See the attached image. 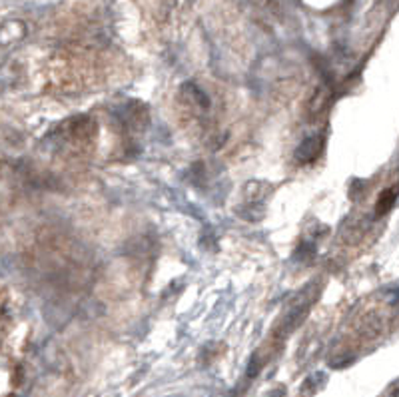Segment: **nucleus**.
Returning <instances> with one entry per match:
<instances>
[{
  "mask_svg": "<svg viewBox=\"0 0 399 397\" xmlns=\"http://www.w3.org/2000/svg\"><path fill=\"white\" fill-rule=\"evenodd\" d=\"M318 295H320V290H315V283H310L306 290H304V294H299L290 304V308L288 311L281 316L280 320H278V324L274 327V334H276V338L278 339H285L292 332H296L299 325L304 324V320H306V316L310 313V309L313 308V302L318 299Z\"/></svg>",
  "mask_w": 399,
  "mask_h": 397,
  "instance_id": "obj_1",
  "label": "nucleus"
},
{
  "mask_svg": "<svg viewBox=\"0 0 399 397\" xmlns=\"http://www.w3.org/2000/svg\"><path fill=\"white\" fill-rule=\"evenodd\" d=\"M64 144L82 148L96 138V122L90 116H75L60 126Z\"/></svg>",
  "mask_w": 399,
  "mask_h": 397,
  "instance_id": "obj_2",
  "label": "nucleus"
},
{
  "mask_svg": "<svg viewBox=\"0 0 399 397\" xmlns=\"http://www.w3.org/2000/svg\"><path fill=\"white\" fill-rule=\"evenodd\" d=\"M116 116L120 120V126L126 128V132H144L150 120L146 106L140 102H128L116 112Z\"/></svg>",
  "mask_w": 399,
  "mask_h": 397,
  "instance_id": "obj_3",
  "label": "nucleus"
},
{
  "mask_svg": "<svg viewBox=\"0 0 399 397\" xmlns=\"http://www.w3.org/2000/svg\"><path fill=\"white\" fill-rule=\"evenodd\" d=\"M180 102L184 104L186 110L192 112V114H206L208 110H210V106H212L206 92L200 88L198 84H194V82L182 84V88H180Z\"/></svg>",
  "mask_w": 399,
  "mask_h": 397,
  "instance_id": "obj_4",
  "label": "nucleus"
},
{
  "mask_svg": "<svg viewBox=\"0 0 399 397\" xmlns=\"http://www.w3.org/2000/svg\"><path fill=\"white\" fill-rule=\"evenodd\" d=\"M324 136L322 134H311L308 138H304L299 144H297L296 152H294V160L302 166H308V164L315 162L324 150Z\"/></svg>",
  "mask_w": 399,
  "mask_h": 397,
  "instance_id": "obj_5",
  "label": "nucleus"
},
{
  "mask_svg": "<svg viewBox=\"0 0 399 397\" xmlns=\"http://www.w3.org/2000/svg\"><path fill=\"white\" fill-rule=\"evenodd\" d=\"M272 192V186L262 180H251L244 186V198L250 206H260Z\"/></svg>",
  "mask_w": 399,
  "mask_h": 397,
  "instance_id": "obj_6",
  "label": "nucleus"
},
{
  "mask_svg": "<svg viewBox=\"0 0 399 397\" xmlns=\"http://www.w3.org/2000/svg\"><path fill=\"white\" fill-rule=\"evenodd\" d=\"M363 230H366V221H355L354 218H347V220L341 224L340 238L345 244H354V242H357L363 235Z\"/></svg>",
  "mask_w": 399,
  "mask_h": 397,
  "instance_id": "obj_7",
  "label": "nucleus"
},
{
  "mask_svg": "<svg viewBox=\"0 0 399 397\" xmlns=\"http://www.w3.org/2000/svg\"><path fill=\"white\" fill-rule=\"evenodd\" d=\"M398 196H399L398 186H391V188H387V190L382 192L380 198H377V202H375V216H377V218H380V216H385L391 208L396 206Z\"/></svg>",
  "mask_w": 399,
  "mask_h": 397,
  "instance_id": "obj_8",
  "label": "nucleus"
},
{
  "mask_svg": "<svg viewBox=\"0 0 399 397\" xmlns=\"http://www.w3.org/2000/svg\"><path fill=\"white\" fill-rule=\"evenodd\" d=\"M327 104H329V90L318 88L310 98V102H308V114H310L311 118L320 116L325 108H327Z\"/></svg>",
  "mask_w": 399,
  "mask_h": 397,
  "instance_id": "obj_9",
  "label": "nucleus"
},
{
  "mask_svg": "<svg viewBox=\"0 0 399 397\" xmlns=\"http://www.w3.org/2000/svg\"><path fill=\"white\" fill-rule=\"evenodd\" d=\"M324 383H325V373H322V371L311 373V375L306 377L304 385L299 387V396H313V394H318V391L324 387Z\"/></svg>",
  "mask_w": 399,
  "mask_h": 397,
  "instance_id": "obj_10",
  "label": "nucleus"
},
{
  "mask_svg": "<svg viewBox=\"0 0 399 397\" xmlns=\"http://www.w3.org/2000/svg\"><path fill=\"white\" fill-rule=\"evenodd\" d=\"M313 256H315V242L304 240L302 246L296 250V260H302V262L306 264V262H311V260H313Z\"/></svg>",
  "mask_w": 399,
  "mask_h": 397,
  "instance_id": "obj_11",
  "label": "nucleus"
},
{
  "mask_svg": "<svg viewBox=\"0 0 399 397\" xmlns=\"http://www.w3.org/2000/svg\"><path fill=\"white\" fill-rule=\"evenodd\" d=\"M385 297H387V304H389V306H398L399 304V290L398 288H389V290L385 292Z\"/></svg>",
  "mask_w": 399,
  "mask_h": 397,
  "instance_id": "obj_12",
  "label": "nucleus"
}]
</instances>
